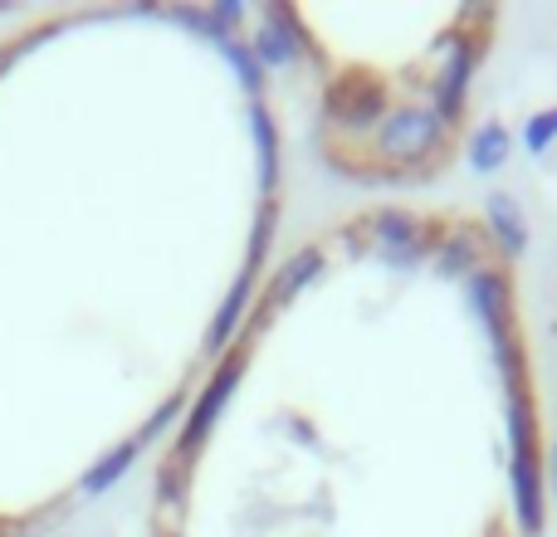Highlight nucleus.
Returning a JSON list of instances; mask_svg holds the SVG:
<instances>
[{
	"label": "nucleus",
	"mask_w": 557,
	"mask_h": 537,
	"mask_svg": "<svg viewBox=\"0 0 557 537\" xmlns=\"http://www.w3.org/2000/svg\"><path fill=\"white\" fill-rule=\"evenodd\" d=\"M450 137L455 127L431 103H396L367 147L376 157V172H386L392 182H411V176L431 172V162L450 147Z\"/></svg>",
	"instance_id": "nucleus-1"
},
{
	"label": "nucleus",
	"mask_w": 557,
	"mask_h": 537,
	"mask_svg": "<svg viewBox=\"0 0 557 537\" xmlns=\"http://www.w3.org/2000/svg\"><path fill=\"white\" fill-rule=\"evenodd\" d=\"M504 430H509V503L523 537H539L548 523V484H543V445L533 396H504Z\"/></svg>",
	"instance_id": "nucleus-2"
},
{
	"label": "nucleus",
	"mask_w": 557,
	"mask_h": 537,
	"mask_svg": "<svg viewBox=\"0 0 557 537\" xmlns=\"http://www.w3.org/2000/svg\"><path fill=\"white\" fill-rule=\"evenodd\" d=\"M396 108V93L382 74L372 68H347L323 88V117L352 142H372V133L386 123V113Z\"/></svg>",
	"instance_id": "nucleus-3"
},
{
	"label": "nucleus",
	"mask_w": 557,
	"mask_h": 537,
	"mask_svg": "<svg viewBox=\"0 0 557 537\" xmlns=\"http://www.w3.org/2000/svg\"><path fill=\"white\" fill-rule=\"evenodd\" d=\"M484 39L490 35H474V29H465V25H450L441 35V45H435V68H431V78H425V93L431 98H425V103H431L450 127L460 123L465 108H470V84H474V74H480Z\"/></svg>",
	"instance_id": "nucleus-4"
},
{
	"label": "nucleus",
	"mask_w": 557,
	"mask_h": 537,
	"mask_svg": "<svg viewBox=\"0 0 557 537\" xmlns=\"http://www.w3.org/2000/svg\"><path fill=\"white\" fill-rule=\"evenodd\" d=\"M352 230H362L372 254L386 268H396V274H416V268L431 260V230H425V221L416 211H406V205H376Z\"/></svg>",
	"instance_id": "nucleus-5"
},
{
	"label": "nucleus",
	"mask_w": 557,
	"mask_h": 537,
	"mask_svg": "<svg viewBox=\"0 0 557 537\" xmlns=\"http://www.w3.org/2000/svg\"><path fill=\"white\" fill-rule=\"evenodd\" d=\"M245 347H231V352L221 357V366L211 372V382L201 386V396H196V405L186 411V425H182V440H176V460H186L191 464L196 454H201V445L211 440V430H215V421L225 415V405H231V396H235V386L245 382Z\"/></svg>",
	"instance_id": "nucleus-6"
},
{
	"label": "nucleus",
	"mask_w": 557,
	"mask_h": 537,
	"mask_svg": "<svg viewBox=\"0 0 557 537\" xmlns=\"http://www.w3.org/2000/svg\"><path fill=\"white\" fill-rule=\"evenodd\" d=\"M250 49H255V59L264 64V74H270V68L323 64V54H318V45L308 39V29H304V20H298L294 5H264Z\"/></svg>",
	"instance_id": "nucleus-7"
},
{
	"label": "nucleus",
	"mask_w": 557,
	"mask_h": 537,
	"mask_svg": "<svg viewBox=\"0 0 557 537\" xmlns=\"http://www.w3.org/2000/svg\"><path fill=\"white\" fill-rule=\"evenodd\" d=\"M465 298H470V313L480 317L490 347L519 337V323H513V278H509V268L484 264L480 274L465 278Z\"/></svg>",
	"instance_id": "nucleus-8"
},
{
	"label": "nucleus",
	"mask_w": 557,
	"mask_h": 537,
	"mask_svg": "<svg viewBox=\"0 0 557 537\" xmlns=\"http://www.w3.org/2000/svg\"><path fill=\"white\" fill-rule=\"evenodd\" d=\"M323 268H327V254L318 250V245H304V250H294V260H284V264L274 268L270 288H264V298H260V313H250V317H255L250 327H264V323H270L278 308L294 303V298L304 294L313 278H323Z\"/></svg>",
	"instance_id": "nucleus-9"
},
{
	"label": "nucleus",
	"mask_w": 557,
	"mask_h": 537,
	"mask_svg": "<svg viewBox=\"0 0 557 537\" xmlns=\"http://www.w3.org/2000/svg\"><path fill=\"white\" fill-rule=\"evenodd\" d=\"M431 268L435 278H470L484 268V235L474 225H455L441 240H431Z\"/></svg>",
	"instance_id": "nucleus-10"
},
{
	"label": "nucleus",
	"mask_w": 557,
	"mask_h": 537,
	"mask_svg": "<svg viewBox=\"0 0 557 537\" xmlns=\"http://www.w3.org/2000/svg\"><path fill=\"white\" fill-rule=\"evenodd\" d=\"M484 225H490V245L504 260H523L529 254V215L509 191H490L484 201Z\"/></svg>",
	"instance_id": "nucleus-11"
},
{
	"label": "nucleus",
	"mask_w": 557,
	"mask_h": 537,
	"mask_svg": "<svg viewBox=\"0 0 557 537\" xmlns=\"http://www.w3.org/2000/svg\"><path fill=\"white\" fill-rule=\"evenodd\" d=\"M255 268H240V278L231 284V294H225L221 313H215L211 333H206V352H225L231 347V337L245 327V317H250V294H255Z\"/></svg>",
	"instance_id": "nucleus-12"
},
{
	"label": "nucleus",
	"mask_w": 557,
	"mask_h": 537,
	"mask_svg": "<svg viewBox=\"0 0 557 537\" xmlns=\"http://www.w3.org/2000/svg\"><path fill=\"white\" fill-rule=\"evenodd\" d=\"M250 137H255V157H260V191H264V201L274 196V186H278V123H274V113L255 98L250 103Z\"/></svg>",
	"instance_id": "nucleus-13"
},
{
	"label": "nucleus",
	"mask_w": 557,
	"mask_h": 537,
	"mask_svg": "<svg viewBox=\"0 0 557 537\" xmlns=\"http://www.w3.org/2000/svg\"><path fill=\"white\" fill-rule=\"evenodd\" d=\"M509 152H513V133L499 123V117H490V123H480V127L470 133L465 162H470V172L490 176V172H499V166L509 162Z\"/></svg>",
	"instance_id": "nucleus-14"
},
{
	"label": "nucleus",
	"mask_w": 557,
	"mask_h": 537,
	"mask_svg": "<svg viewBox=\"0 0 557 537\" xmlns=\"http://www.w3.org/2000/svg\"><path fill=\"white\" fill-rule=\"evenodd\" d=\"M137 454H143V435H133V440L113 445V450H108L98 464H88V474L78 479V489H84L88 499H94V494H108V489H113V484L137 464Z\"/></svg>",
	"instance_id": "nucleus-15"
},
{
	"label": "nucleus",
	"mask_w": 557,
	"mask_h": 537,
	"mask_svg": "<svg viewBox=\"0 0 557 537\" xmlns=\"http://www.w3.org/2000/svg\"><path fill=\"white\" fill-rule=\"evenodd\" d=\"M221 54H225V64L235 68V78H240V88H245V93H250V98H260V88H264V78H270V74H264V64H260V59H255L250 39H225V45H221Z\"/></svg>",
	"instance_id": "nucleus-16"
},
{
	"label": "nucleus",
	"mask_w": 557,
	"mask_h": 537,
	"mask_svg": "<svg viewBox=\"0 0 557 537\" xmlns=\"http://www.w3.org/2000/svg\"><path fill=\"white\" fill-rule=\"evenodd\" d=\"M274 225H278V205H274V201H264V205H260V215H255L250 250H245V268H255V274L264 268V254H270V245H274Z\"/></svg>",
	"instance_id": "nucleus-17"
},
{
	"label": "nucleus",
	"mask_w": 557,
	"mask_h": 537,
	"mask_svg": "<svg viewBox=\"0 0 557 537\" xmlns=\"http://www.w3.org/2000/svg\"><path fill=\"white\" fill-rule=\"evenodd\" d=\"M519 142L529 147L533 157H548L557 147V108H539V113H529V123H523Z\"/></svg>",
	"instance_id": "nucleus-18"
},
{
	"label": "nucleus",
	"mask_w": 557,
	"mask_h": 537,
	"mask_svg": "<svg viewBox=\"0 0 557 537\" xmlns=\"http://www.w3.org/2000/svg\"><path fill=\"white\" fill-rule=\"evenodd\" d=\"M157 494H162V503H172V499H182L186 494V460H166L162 464V479H157Z\"/></svg>",
	"instance_id": "nucleus-19"
},
{
	"label": "nucleus",
	"mask_w": 557,
	"mask_h": 537,
	"mask_svg": "<svg viewBox=\"0 0 557 537\" xmlns=\"http://www.w3.org/2000/svg\"><path fill=\"white\" fill-rule=\"evenodd\" d=\"M182 405H186V401H182V396H166V401H162V405H157V415H152V421H147V430H143V445H147V440H152V435H162V430H166V425H172V421H176V415H182Z\"/></svg>",
	"instance_id": "nucleus-20"
},
{
	"label": "nucleus",
	"mask_w": 557,
	"mask_h": 537,
	"mask_svg": "<svg viewBox=\"0 0 557 537\" xmlns=\"http://www.w3.org/2000/svg\"><path fill=\"white\" fill-rule=\"evenodd\" d=\"M543 484H548V499H557V440L543 450Z\"/></svg>",
	"instance_id": "nucleus-21"
},
{
	"label": "nucleus",
	"mask_w": 557,
	"mask_h": 537,
	"mask_svg": "<svg viewBox=\"0 0 557 537\" xmlns=\"http://www.w3.org/2000/svg\"><path fill=\"white\" fill-rule=\"evenodd\" d=\"M294 430H298V440H304L308 450H313V445H318V435H313V421H304V415H298V421H294Z\"/></svg>",
	"instance_id": "nucleus-22"
},
{
	"label": "nucleus",
	"mask_w": 557,
	"mask_h": 537,
	"mask_svg": "<svg viewBox=\"0 0 557 537\" xmlns=\"http://www.w3.org/2000/svg\"><path fill=\"white\" fill-rule=\"evenodd\" d=\"M166 537H176V533H166Z\"/></svg>",
	"instance_id": "nucleus-23"
}]
</instances>
